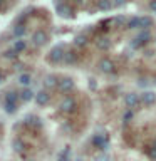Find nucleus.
<instances>
[{"instance_id": "9", "label": "nucleus", "mask_w": 156, "mask_h": 161, "mask_svg": "<svg viewBox=\"0 0 156 161\" xmlns=\"http://www.w3.org/2000/svg\"><path fill=\"white\" fill-rule=\"evenodd\" d=\"M72 80H70V79H62V80H60V82H59V91H60V92H69V91L70 89H72Z\"/></svg>"}, {"instance_id": "3", "label": "nucleus", "mask_w": 156, "mask_h": 161, "mask_svg": "<svg viewBox=\"0 0 156 161\" xmlns=\"http://www.w3.org/2000/svg\"><path fill=\"white\" fill-rule=\"evenodd\" d=\"M141 103V97L136 92H128L124 96V106L126 108H129V109H133V108H136Z\"/></svg>"}, {"instance_id": "6", "label": "nucleus", "mask_w": 156, "mask_h": 161, "mask_svg": "<svg viewBox=\"0 0 156 161\" xmlns=\"http://www.w3.org/2000/svg\"><path fill=\"white\" fill-rule=\"evenodd\" d=\"M74 108H75V101H74L72 97H69V96L60 101V109L65 111V113H70Z\"/></svg>"}, {"instance_id": "10", "label": "nucleus", "mask_w": 156, "mask_h": 161, "mask_svg": "<svg viewBox=\"0 0 156 161\" xmlns=\"http://www.w3.org/2000/svg\"><path fill=\"white\" fill-rule=\"evenodd\" d=\"M50 60H52V62H62L64 60V52L60 49H54L52 52H50Z\"/></svg>"}, {"instance_id": "2", "label": "nucleus", "mask_w": 156, "mask_h": 161, "mask_svg": "<svg viewBox=\"0 0 156 161\" xmlns=\"http://www.w3.org/2000/svg\"><path fill=\"white\" fill-rule=\"evenodd\" d=\"M149 40H151V32H149V30H139L131 45H133V47H139V45L149 42Z\"/></svg>"}, {"instance_id": "13", "label": "nucleus", "mask_w": 156, "mask_h": 161, "mask_svg": "<svg viewBox=\"0 0 156 161\" xmlns=\"http://www.w3.org/2000/svg\"><path fill=\"white\" fill-rule=\"evenodd\" d=\"M86 44H87V37L86 35H77L74 39V45H77V47H84Z\"/></svg>"}, {"instance_id": "1", "label": "nucleus", "mask_w": 156, "mask_h": 161, "mask_svg": "<svg viewBox=\"0 0 156 161\" xmlns=\"http://www.w3.org/2000/svg\"><path fill=\"white\" fill-rule=\"evenodd\" d=\"M92 144L98 146L101 151H104V153L109 149V139H108V133H106L104 128H98V131H96V134L92 138Z\"/></svg>"}, {"instance_id": "15", "label": "nucleus", "mask_w": 156, "mask_h": 161, "mask_svg": "<svg viewBox=\"0 0 156 161\" xmlns=\"http://www.w3.org/2000/svg\"><path fill=\"white\" fill-rule=\"evenodd\" d=\"M37 103L39 104H47L49 103V94L44 92V91H40V92L37 94Z\"/></svg>"}, {"instance_id": "17", "label": "nucleus", "mask_w": 156, "mask_h": 161, "mask_svg": "<svg viewBox=\"0 0 156 161\" xmlns=\"http://www.w3.org/2000/svg\"><path fill=\"white\" fill-rule=\"evenodd\" d=\"M141 20H143V30H148L151 25H153V19L151 17H146L144 15V17H141Z\"/></svg>"}, {"instance_id": "4", "label": "nucleus", "mask_w": 156, "mask_h": 161, "mask_svg": "<svg viewBox=\"0 0 156 161\" xmlns=\"http://www.w3.org/2000/svg\"><path fill=\"white\" fill-rule=\"evenodd\" d=\"M99 69H101V72H104V74H111L114 70V64H113V60L111 59H101L99 60Z\"/></svg>"}, {"instance_id": "8", "label": "nucleus", "mask_w": 156, "mask_h": 161, "mask_svg": "<svg viewBox=\"0 0 156 161\" xmlns=\"http://www.w3.org/2000/svg\"><path fill=\"white\" fill-rule=\"evenodd\" d=\"M96 47H98L99 50H108L111 47V40L106 39V37H101L96 40Z\"/></svg>"}, {"instance_id": "14", "label": "nucleus", "mask_w": 156, "mask_h": 161, "mask_svg": "<svg viewBox=\"0 0 156 161\" xmlns=\"http://www.w3.org/2000/svg\"><path fill=\"white\" fill-rule=\"evenodd\" d=\"M113 2H106V0H98V8L99 10H111L113 7Z\"/></svg>"}, {"instance_id": "18", "label": "nucleus", "mask_w": 156, "mask_h": 161, "mask_svg": "<svg viewBox=\"0 0 156 161\" xmlns=\"http://www.w3.org/2000/svg\"><path fill=\"white\" fill-rule=\"evenodd\" d=\"M133 116H134V114H133V111H131V109H128V111H126V113L123 114V124H128L129 121L133 119Z\"/></svg>"}, {"instance_id": "5", "label": "nucleus", "mask_w": 156, "mask_h": 161, "mask_svg": "<svg viewBox=\"0 0 156 161\" xmlns=\"http://www.w3.org/2000/svg\"><path fill=\"white\" fill-rule=\"evenodd\" d=\"M141 97V103H143L144 106H151L156 103V92H153V91H146V92H143L139 96Z\"/></svg>"}, {"instance_id": "21", "label": "nucleus", "mask_w": 156, "mask_h": 161, "mask_svg": "<svg viewBox=\"0 0 156 161\" xmlns=\"http://www.w3.org/2000/svg\"><path fill=\"white\" fill-rule=\"evenodd\" d=\"M148 156H149V158L153 159V161H156V148H154V146H151V148H149Z\"/></svg>"}, {"instance_id": "23", "label": "nucleus", "mask_w": 156, "mask_h": 161, "mask_svg": "<svg viewBox=\"0 0 156 161\" xmlns=\"http://www.w3.org/2000/svg\"><path fill=\"white\" fill-rule=\"evenodd\" d=\"M96 161H109V156L108 154H101L99 158H96Z\"/></svg>"}, {"instance_id": "20", "label": "nucleus", "mask_w": 156, "mask_h": 161, "mask_svg": "<svg viewBox=\"0 0 156 161\" xmlns=\"http://www.w3.org/2000/svg\"><path fill=\"white\" fill-rule=\"evenodd\" d=\"M138 86H139V87H148L149 82H148V79H146V77H139L138 79Z\"/></svg>"}, {"instance_id": "24", "label": "nucleus", "mask_w": 156, "mask_h": 161, "mask_svg": "<svg viewBox=\"0 0 156 161\" xmlns=\"http://www.w3.org/2000/svg\"><path fill=\"white\" fill-rule=\"evenodd\" d=\"M126 3V0H114V7H123Z\"/></svg>"}, {"instance_id": "16", "label": "nucleus", "mask_w": 156, "mask_h": 161, "mask_svg": "<svg viewBox=\"0 0 156 161\" xmlns=\"http://www.w3.org/2000/svg\"><path fill=\"white\" fill-rule=\"evenodd\" d=\"M126 22V17H124V15H118V17H114L113 20H111V25H123Z\"/></svg>"}, {"instance_id": "7", "label": "nucleus", "mask_w": 156, "mask_h": 161, "mask_svg": "<svg viewBox=\"0 0 156 161\" xmlns=\"http://www.w3.org/2000/svg\"><path fill=\"white\" fill-rule=\"evenodd\" d=\"M128 29L129 30H143V20H141V17H131L128 20Z\"/></svg>"}, {"instance_id": "12", "label": "nucleus", "mask_w": 156, "mask_h": 161, "mask_svg": "<svg viewBox=\"0 0 156 161\" xmlns=\"http://www.w3.org/2000/svg\"><path fill=\"white\" fill-rule=\"evenodd\" d=\"M64 62L65 64H75L77 62V55H75V52H65L64 54Z\"/></svg>"}, {"instance_id": "11", "label": "nucleus", "mask_w": 156, "mask_h": 161, "mask_svg": "<svg viewBox=\"0 0 156 161\" xmlns=\"http://www.w3.org/2000/svg\"><path fill=\"white\" fill-rule=\"evenodd\" d=\"M55 10H57V12L62 15V17H69V15L72 14V10H70L67 5H64V3H59L57 7H55Z\"/></svg>"}, {"instance_id": "19", "label": "nucleus", "mask_w": 156, "mask_h": 161, "mask_svg": "<svg viewBox=\"0 0 156 161\" xmlns=\"http://www.w3.org/2000/svg\"><path fill=\"white\" fill-rule=\"evenodd\" d=\"M69 153H70L69 149H64L62 153H60V156H59V161H69Z\"/></svg>"}, {"instance_id": "26", "label": "nucleus", "mask_w": 156, "mask_h": 161, "mask_svg": "<svg viewBox=\"0 0 156 161\" xmlns=\"http://www.w3.org/2000/svg\"><path fill=\"white\" fill-rule=\"evenodd\" d=\"M153 146H154V148H156V139H154V143H153Z\"/></svg>"}, {"instance_id": "25", "label": "nucleus", "mask_w": 156, "mask_h": 161, "mask_svg": "<svg viewBox=\"0 0 156 161\" xmlns=\"http://www.w3.org/2000/svg\"><path fill=\"white\" fill-rule=\"evenodd\" d=\"M106 2H113V3H114V0H106Z\"/></svg>"}, {"instance_id": "22", "label": "nucleus", "mask_w": 156, "mask_h": 161, "mask_svg": "<svg viewBox=\"0 0 156 161\" xmlns=\"http://www.w3.org/2000/svg\"><path fill=\"white\" fill-rule=\"evenodd\" d=\"M149 10L156 14V0H151V2H149Z\"/></svg>"}, {"instance_id": "27", "label": "nucleus", "mask_w": 156, "mask_h": 161, "mask_svg": "<svg viewBox=\"0 0 156 161\" xmlns=\"http://www.w3.org/2000/svg\"><path fill=\"white\" fill-rule=\"evenodd\" d=\"M154 84H156V77H154Z\"/></svg>"}]
</instances>
